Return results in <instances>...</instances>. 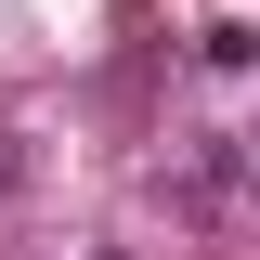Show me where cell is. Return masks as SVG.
Wrapping results in <instances>:
<instances>
[{
  "instance_id": "obj_1",
  "label": "cell",
  "mask_w": 260,
  "mask_h": 260,
  "mask_svg": "<svg viewBox=\"0 0 260 260\" xmlns=\"http://www.w3.org/2000/svg\"><path fill=\"white\" fill-rule=\"evenodd\" d=\"M0 182H13V130H0Z\"/></svg>"
}]
</instances>
